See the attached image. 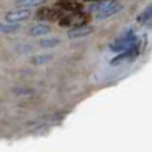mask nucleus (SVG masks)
Instances as JSON below:
<instances>
[{
	"label": "nucleus",
	"instance_id": "obj_1",
	"mask_svg": "<svg viewBox=\"0 0 152 152\" xmlns=\"http://www.w3.org/2000/svg\"><path fill=\"white\" fill-rule=\"evenodd\" d=\"M137 42V37L135 35V32L132 29H129L128 34L126 36H123L121 39H118L110 45V48L115 52H121V51H126L128 47H131L134 43Z\"/></svg>",
	"mask_w": 152,
	"mask_h": 152
},
{
	"label": "nucleus",
	"instance_id": "obj_2",
	"mask_svg": "<svg viewBox=\"0 0 152 152\" xmlns=\"http://www.w3.org/2000/svg\"><path fill=\"white\" fill-rule=\"evenodd\" d=\"M139 45H140V43H139V40H137V42L134 43L131 47L127 48L126 51H121L120 55L116 56L111 63L112 64H119V63H121V61H124V60H132V59H135L137 55H139Z\"/></svg>",
	"mask_w": 152,
	"mask_h": 152
},
{
	"label": "nucleus",
	"instance_id": "obj_3",
	"mask_svg": "<svg viewBox=\"0 0 152 152\" xmlns=\"http://www.w3.org/2000/svg\"><path fill=\"white\" fill-rule=\"evenodd\" d=\"M31 16V11L28 8L23 7L20 10H15V11H11L5 15V21H11V23H19L21 20H26Z\"/></svg>",
	"mask_w": 152,
	"mask_h": 152
},
{
	"label": "nucleus",
	"instance_id": "obj_4",
	"mask_svg": "<svg viewBox=\"0 0 152 152\" xmlns=\"http://www.w3.org/2000/svg\"><path fill=\"white\" fill-rule=\"evenodd\" d=\"M92 32H94V27L80 26V27H77V28L68 31V37H69V39H77V37L88 36V35L92 34Z\"/></svg>",
	"mask_w": 152,
	"mask_h": 152
},
{
	"label": "nucleus",
	"instance_id": "obj_5",
	"mask_svg": "<svg viewBox=\"0 0 152 152\" xmlns=\"http://www.w3.org/2000/svg\"><path fill=\"white\" fill-rule=\"evenodd\" d=\"M123 10V7H121V4H119L118 1H115L112 5H110V7H107L105 10L100 11V12H96V18L97 19H107L110 18V16L115 15V13H118L119 11Z\"/></svg>",
	"mask_w": 152,
	"mask_h": 152
},
{
	"label": "nucleus",
	"instance_id": "obj_6",
	"mask_svg": "<svg viewBox=\"0 0 152 152\" xmlns=\"http://www.w3.org/2000/svg\"><path fill=\"white\" fill-rule=\"evenodd\" d=\"M51 32V27L47 24H36L29 29V35L31 36H44V35L50 34Z\"/></svg>",
	"mask_w": 152,
	"mask_h": 152
},
{
	"label": "nucleus",
	"instance_id": "obj_7",
	"mask_svg": "<svg viewBox=\"0 0 152 152\" xmlns=\"http://www.w3.org/2000/svg\"><path fill=\"white\" fill-rule=\"evenodd\" d=\"M20 28L18 23H11V21H7V23H0V32L3 34H12V32L18 31Z\"/></svg>",
	"mask_w": 152,
	"mask_h": 152
},
{
	"label": "nucleus",
	"instance_id": "obj_8",
	"mask_svg": "<svg viewBox=\"0 0 152 152\" xmlns=\"http://www.w3.org/2000/svg\"><path fill=\"white\" fill-rule=\"evenodd\" d=\"M60 43V40L56 39V37H47V39H43L39 42V45L42 48H53Z\"/></svg>",
	"mask_w": 152,
	"mask_h": 152
},
{
	"label": "nucleus",
	"instance_id": "obj_9",
	"mask_svg": "<svg viewBox=\"0 0 152 152\" xmlns=\"http://www.w3.org/2000/svg\"><path fill=\"white\" fill-rule=\"evenodd\" d=\"M45 0H16L19 7H36V5L44 4Z\"/></svg>",
	"mask_w": 152,
	"mask_h": 152
},
{
	"label": "nucleus",
	"instance_id": "obj_10",
	"mask_svg": "<svg viewBox=\"0 0 152 152\" xmlns=\"http://www.w3.org/2000/svg\"><path fill=\"white\" fill-rule=\"evenodd\" d=\"M60 4H61V7L67 11H76L80 8V5H79L75 0H63Z\"/></svg>",
	"mask_w": 152,
	"mask_h": 152
},
{
	"label": "nucleus",
	"instance_id": "obj_11",
	"mask_svg": "<svg viewBox=\"0 0 152 152\" xmlns=\"http://www.w3.org/2000/svg\"><path fill=\"white\" fill-rule=\"evenodd\" d=\"M51 60H52V55H39V56H35L31 61H32V64L39 66V64H45Z\"/></svg>",
	"mask_w": 152,
	"mask_h": 152
},
{
	"label": "nucleus",
	"instance_id": "obj_12",
	"mask_svg": "<svg viewBox=\"0 0 152 152\" xmlns=\"http://www.w3.org/2000/svg\"><path fill=\"white\" fill-rule=\"evenodd\" d=\"M137 20H139V23H143V24L148 23L151 20V7H148L144 12H142V15L137 18Z\"/></svg>",
	"mask_w": 152,
	"mask_h": 152
},
{
	"label": "nucleus",
	"instance_id": "obj_13",
	"mask_svg": "<svg viewBox=\"0 0 152 152\" xmlns=\"http://www.w3.org/2000/svg\"><path fill=\"white\" fill-rule=\"evenodd\" d=\"M51 13H52V11H51L50 8L43 7L37 11V18L39 19H48V18H51Z\"/></svg>",
	"mask_w": 152,
	"mask_h": 152
},
{
	"label": "nucleus",
	"instance_id": "obj_14",
	"mask_svg": "<svg viewBox=\"0 0 152 152\" xmlns=\"http://www.w3.org/2000/svg\"><path fill=\"white\" fill-rule=\"evenodd\" d=\"M71 23H72V19L68 18V16H64V18L60 19V21H59L60 27H68V26H71Z\"/></svg>",
	"mask_w": 152,
	"mask_h": 152
},
{
	"label": "nucleus",
	"instance_id": "obj_15",
	"mask_svg": "<svg viewBox=\"0 0 152 152\" xmlns=\"http://www.w3.org/2000/svg\"><path fill=\"white\" fill-rule=\"evenodd\" d=\"M94 1H96V0H94Z\"/></svg>",
	"mask_w": 152,
	"mask_h": 152
}]
</instances>
